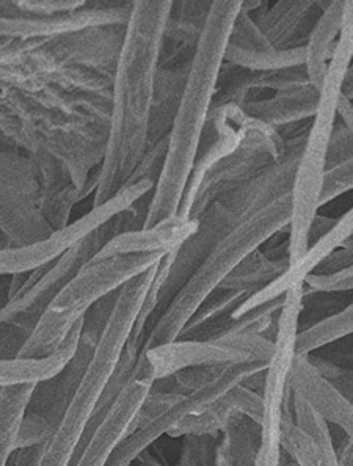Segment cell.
<instances>
[{"label": "cell", "instance_id": "obj_1", "mask_svg": "<svg viewBox=\"0 0 353 466\" xmlns=\"http://www.w3.org/2000/svg\"><path fill=\"white\" fill-rule=\"evenodd\" d=\"M173 2H134L116 60L107 140L93 208L120 194L149 149L154 80Z\"/></svg>", "mask_w": 353, "mask_h": 466}, {"label": "cell", "instance_id": "obj_2", "mask_svg": "<svg viewBox=\"0 0 353 466\" xmlns=\"http://www.w3.org/2000/svg\"><path fill=\"white\" fill-rule=\"evenodd\" d=\"M307 136L296 137L283 142L286 151L278 162H275L274 166L262 171L261 175L246 182L244 186L214 199L197 218L198 223L195 233L177 248L166 253L168 272L166 283L160 288L154 285L149 288L148 296L143 301L137 322L127 342L131 350L142 352L143 341L154 322L164 313V309L168 307L173 297L176 296L177 290L183 288L188 277L195 272V268L200 266L217 245L227 239L229 234H233L257 212L262 211L281 197L291 194L297 164Z\"/></svg>", "mask_w": 353, "mask_h": 466}, {"label": "cell", "instance_id": "obj_3", "mask_svg": "<svg viewBox=\"0 0 353 466\" xmlns=\"http://www.w3.org/2000/svg\"><path fill=\"white\" fill-rule=\"evenodd\" d=\"M242 0L212 2L205 30L195 51L184 95L168 134L166 162L154 186L143 228H151L177 216L200 154L207 118L216 97L225 49Z\"/></svg>", "mask_w": 353, "mask_h": 466}, {"label": "cell", "instance_id": "obj_4", "mask_svg": "<svg viewBox=\"0 0 353 466\" xmlns=\"http://www.w3.org/2000/svg\"><path fill=\"white\" fill-rule=\"evenodd\" d=\"M157 268L159 262L121 286L114 309L93 353L92 361L86 368V376L80 381L75 398L57 427L43 443L38 466L75 465L80 444L86 437V426L120 363L121 355L129 342Z\"/></svg>", "mask_w": 353, "mask_h": 466}, {"label": "cell", "instance_id": "obj_5", "mask_svg": "<svg viewBox=\"0 0 353 466\" xmlns=\"http://www.w3.org/2000/svg\"><path fill=\"white\" fill-rule=\"evenodd\" d=\"M353 58V2H346L344 24L338 36L337 49L328 62L324 84L320 88L319 106L316 110L291 190V223L289 233V259L291 266L307 255L308 231L314 216L319 212L322 182L327 173V153L333 126L337 123L338 103L341 96L342 80Z\"/></svg>", "mask_w": 353, "mask_h": 466}, {"label": "cell", "instance_id": "obj_6", "mask_svg": "<svg viewBox=\"0 0 353 466\" xmlns=\"http://www.w3.org/2000/svg\"><path fill=\"white\" fill-rule=\"evenodd\" d=\"M291 194L257 212L206 256L145 338L142 352L175 342L212 290L220 288L244 258L291 223Z\"/></svg>", "mask_w": 353, "mask_h": 466}, {"label": "cell", "instance_id": "obj_7", "mask_svg": "<svg viewBox=\"0 0 353 466\" xmlns=\"http://www.w3.org/2000/svg\"><path fill=\"white\" fill-rule=\"evenodd\" d=\"M149 197L145 195L127 211L121 212L108 222L84 236L68 250L63 251L51 268L34 285L21 290L19 294L5 301L0 307V360H13L19 357L30 336L34 335L36 325L46 311L52 299L69 279L96 258L97 253L118 234L142 229Z\"/></svg>", "mask_w": 353, "mask_h": 466}, {"label": "cell", "instance_id": "obj_8", "mask_svg": "<svg viewBox=\"0 0 353 466\" xmlns=\"http://www.w3.org/2000/svg\"><path fill=\"white\" fill-rule=\"evenodd\" d=\"M166 253H136L92 259L52 299L19 357L45 359L62 346L66 336L104 297L162 261Z\"/></svg>", "mask_w": 353, "mask_h": 466}, {"label": "cell", "instance_id": "obj_9", "mask_svg": "<svg viewBox=\"0 0 353 466\" xmlns=\"http://www.w3.org/2000/svg\"><path fill=\"white\" fill-rule=\"evenodd\" d=\"M116 297V292L104 297L103 300L97 301L86 314L79 344L73 359L69 360L57 376L35 385L17 433V450L32 444L45 443L51 437L75 398L80 381L86 376V368L92 361L93 353L114 309Z\"/></svg>", "mask_w": 353, "mask_h": 466}, {"label": "cell", "instance_id": "obj_10", "mask_svg": "<svg viewBox=\"0 0 353 466\" xmlns=\"http://www.w3.org/2000/svg\"><path fill=\"white\" fill-rule=\"evenodd\" d=\"M305 283L286 292L274 336V353L264 372L262 385L261 444L253 466H279L281 421L291 400V370L297 359L296 339L303 311Z\"/></svg>", "mask_w": 353, "mask_h": 466}, {"label": "cell", "instance_id": "obj_11", "mask_svg": "<svg viewBox=\"0 0 353 466\" xmlns=\"http://www.w3.org/2000/svg\"><path fill=\"white\" fill-rule=\"evenodd\" d=\"M240 134L239 147L206 171L192 192L184 194L177 216L197 220L214 199L244 186L283 157L285 143L272 127L250 120L244 114Z\"/></svg>", "mask_w": 353, "mask_h": 466}, {"label": "cell", "instance_id": "obj_12", "mask_svg": "<svg viewBox=\"0 0 353 466\" xmlns=\"http://www.w3.org/2000/svg\"><path fill=\"white\" fill-rule=\"evenodd\" d=\"M267 366L268 363L264 361H240V363L228 364L227 370H223L216 380H212L197 391L184 394L160 415L123 438L121 443L116 446V450L110 455L106 466L134 465V461H137L145 451H148L151 444L156 443L162 435H168L179 422L183 421L184 418L205 409L206 405L211 404L212 400L220 398L236 385H244L250 377L267 370Z\"/></svg>", "mask_w": 353, "mask_h": 466}, {"label": "cell", "instance_id": "obj_13", "mask_svg": "<svg viewBox=\"0 0 353 466\" xmlns=\"http://www.w3.org/2000/svg\"><path fill=\"white\" fill-rule=\"evenodd\" d=\"M134 2H86L75 12L43 16L24 12L15 2H0V40H47L82 30L126 25Z\"/></svg>", "mask_w": 353, "mask_h": 466}, {"label": "cell", "instance_id": "obj_14", "mask_svg": "<svg viewBox=\"0 0 353 466\" xmlns=\"http://www.w3.org/2000/svg\"><path fill=\"white\" fill-rule=\"evenodd\" d=\"M38 182L25 156L0 154V228L17 247L38 244L54 231L36 208Z\"/></svg>", "mask_w": 353, "mask_h": 466}, {"label": "cell", "instance_id": "obj_15", "mask_svg": "<svg viewBox=\"0 0 353 466\" xmlns=\"http://www.w3.org/2000/svg\"><path fill=\"white\" fill-rule=\"evenodd\" d=\"M279 443L297 466H338L328 422L294 390L281 421Z\"/></svg>", "mask_w": 353, "mask_h": 466}, {"label": "cell", "instance_id": "obj_16", "mask_svg": "<svg viewBox=\"0 0 353 466\" xmlns=\"http://www.w3.org/2000/svg\"><path fill=\"white\" fill-rule=\"evenodd\" d=\"M151 388L153 381L132 372L131 380L127 381L114 407L99 424L96 432L93 433L73 466H106L121 440L131 432L132 422L145 399L148 398Z\"/></svg>", "mask_w": 353, "mask_h": 466}, {"label": "cell", "instance_id": "obj_17", "mask_svg": "<svg viewBox=\"0 0 353 466\" xmlns=\"http://www.w3.org/2000/svg\"><path fill=\"white\" fill-rule=\"evenodd\" d=\"M330 2L281 0L275 5H264L250 16L268 43L277 51L300 49L307 46L316 24Z\"/></svg>", "mask_w": 353, "mask_h": 466}, {"label": "cell", "instance_id": "obj_18", "mask_svg": "<svg viewBox=\"0 0 353 466\" xmlns=\"http://www.w3.org/2000/svg\"><path fill=\"white\" fill-rule=\"evenodd\" d=\"M246 415L261 426L262 398L244 385H236L220 398L212 400L205 409L195 411L184 418L168 437L179 438L186 435H218L227 427L234 415Z\"/></svg>", "mask_w": 353, "mask_h": 466}, {"label": "cell", "instance_id": "obj_19", "mask_svg": "<svg viewBox=\"0 0 353 466\" xmlns=\"http://www.w3.org/2000/svg\"><path fill=\"white\" fill-rule=\"evenodd\" d=\"M211 6L212 2H173L162 38L159 65L194 60Z\"/></svg>", "mask_w": 353, "mask_h": 466}, {"label": "cell", "instance_id": "obj_20", "mask_svg": "<svg viewBox=\"0 0 353 466\" xmlns=\"http://www.w3.org/2000/svg\"><path fill=\"white\" fill-rule=\"evenodd\" d=\"M291 388L300 394L328 424L339 427L353 441V405L339 396L318 374L308 355H297L291 370Z\"/></svg>", "mask_w": 353, "mask_h": 466}, {"label": "cell", "instance_id": "obj_21", "mask_svg": "<svg viewBox=\"0 0 353 466\" xmlns=\"http://www.w3.org/2000/svg\"><path fill=\"white\" fill-rule=\"evenodd\" d=\"M197 223V220L175 216L151 228L126 231L110 240L103 250L97 253L96 259L136 253H170L195 233Z\"/></svg>", "mask_w": 353, "mask_h": 466}, {"label": "cell", "instance_id": "obj_22", "mask_svg": "<svg viewBox=\"0 0 353 466\" xmlns=\"http://www.w3.org/2000/svg\"><path fill=\"white\" fill-rule=\"evenodd\" d=\"M320 91L309 86L279 91L272 96L259 97L242 106L247 118L259 121L272 129H281L286 126L297 125L313 120L319 106Z\"/></svg>", "mask_w": 353, "mask_h": 466}, {"label": "cell", "instance_id": "obj_23", "mask_svg": "<svg viewBox=\"0 0 353 466\" xmlns=\"http://www.w3.org/2000/svg\"><path fill=\"white\" fill-rule=\"evenodd\" d=\"M82 322L76 325L62 346L55 352L45 359L0 360V391L5 388L21 387V385H36L41 381L49 380L68 364L73 359L77 344H79Z\"/></svg>", "mask_w": 353, "mask_h": 466}, {"label": "cell", "instance_id": "obj_24", "mask_svg": "<svg viewBox=\"0 0 353 466\" xmlns=\"http://www.w3.org/2000/svg\"><path fill=\"white\" fill-rule=\"evenodd\" d=\"M192 62L159 65L154 80L153 108L149 123V147L170 134L177 107L184 95Z\"/></svg>", "mask_w": 353, "mask_h": 466}, {"label": "cell", "instance_id": "obj_25", "mask_svg": "<svg viewBox=\"0 0 353 466\" xmlns=\"http://www.w3.org/2000/svg\"><path fill=\"white\" fill-rule=\"evenodd\" d=\"M344 10L346 2H330L305 46L308 80L316 90L322 88L328 62L337 49L338 36L344 24Z\"/></svg>", "mask_w": 353, "mask_h": 466}, {"label": "cell", "instance_id": "obj_26", "mask_svg": "<svg viewBox=\"0 0 353 466\" xmlns=\"http://www.w3.org/2000/svg\"><path fill=\"white\" fill-rule=\"evenodd\" d=\"M216 443V466H253L261 444V426L246 415H234Z\"/></svg>", "mask_w": 353, "mask_h": 466}, {"label": "cell", "instance_id": "obj_27", "mask_svg": "<svg viewBox=\"0 0 353 466\" xmlns=\"http://www.w3.org/2000/svg\"><path fill=\"white\" fill-rule=\"evenodd\" d=\"M291 268V259H270L262 253L261 248L251 251L250 255L242 259L239 266L229 273L228 279L223 281L220 288L225 289L257 292L264 286L274 283L275 279L283 277Z\"/></svg>", "mask_w": 353, "mask_h": 466}, {"label": "cell", "instance_id": "obj_28", "mask_svg": "<svg viewBox=\"0 0 353 466\" xmlns=\"http://www.w3.org/2000/svg\"><path fill=\"white\" fill-rule=\"evenodd\" d=\"M34 387L21 385L0 391V466L8 465L17 451V433Z\"/></svg>", "mask_w": 353, "mask_h": 466}, {"label": "cell", "instance_id": "obj_29", "mask_svg": "<svg viewBox=\"0 0 353 466\" xmlns=\"http://www.w3.org/2000/svg\"><path fill=\"white\" fill-rule=\"evenodd\" d=\"M307 52L305 47L289 51H248L237 46L229 45L225 49L223 62L234 65L247 71H279V69L305 66Z\"/></svg>", "mask_w": 353, "mask_h": 466}, {"label": "cell", "instance_id": "obj_30", "mask_svg": "<svg viewBox=\"0 0 353 466\" xmlns=\"http://www.w3.org/2000/svg\"><path fill=\"white\" fill-rule=\"evenodd\" d=\"M353 335V303L330 318L322 319L307 330L298 331L296 339L297 355H311L314 350Z\"/></svg>", "mask_w": 353, "mask_h": 466}, {"label": "cell", "instance_id": "obj_31", "mask_svg": "<svg viewBox=\"0 0 353 466\" xmlns=\"http://www.w3.org/2000/svg\"><path fill=\"white\" fill-rule=\"evenodd\" d=\"M248 296H251L250 292H244V290L217 288L216 290H212L209 296L206 297V300L197 309L194 318L190 319V322L184 329L181 336L200 329L201 325L231 318V314L236 311V308L239 307L240 303L246 300Z\"/></svg>", "mask_w": 353, "mask_h": 466}, {"label": "cell", "instance_id": "obj_32", "mask_svg": "<svg viewBox=\"0 0 353 466\" xmlns=\"http://www.w3.org/2000/svg\"><path fill=\"white\" fill-rule=\"evenodd\" d=\"M309 363L318 370L322 379L330 385L335 391L353 405V368H346L333 363L330 360L320 359L316 355H308Z\"/></svg>", "mask_w": 353, "mask_h": 466}, {"label": "cell", "instance_id": "obj_33", "mask_svg": "<svg viewBox=\"0 0 353 466\" xmlns=\"http://www.w3.org/2000/svg\"><path fill=\"white\" fill-rule=\"evenodd\" d=\"M217 435H186L176 466H216Z\"/></svg>", "mask_w": 353, "mask_h": 466}, {"label": "cell", "instance_id": "obj_34", "mask_svg": "<svg viewBox=\"0 0 353 466\" xmlns=\"http://www.w3.org/2000/svg\"><path fill=\"white\" fill-rule=\"evenodd\" d=\"M348 190H353V157L325 173L319 208L328 205L339 195L348 194Z\"/></svg>", "mask_w": 353, "mask_h": 466}, {"label": "cell", "instance_id": "obj_35", "mask_svg": "<svg viewBox=\"0 0 353 466\" xmlns=\"http://www.w3.org/2000/svg\"><path fill=\"white\" fill-rule=\"evenodd\" d=\"M166 147H168V137L156 143L153 147H149L146 154L143 156L142 162L138 164L137 170L134 171L131 181L127 186L142 181L153 182L156 186V182L159 181L162 168H164V162H166Z\"/></svg>", "mask_w": 353, "mask_h": 466}, {"label": "cell", "instance_id": "obj_36", "mask_svg": "<svg viewBox=\"0 0 353 466\" xmlns=\"http://www.w3.org/2000/svg\"><path fill=\"white\" fill-rule=\"evenodd\" d=\"M353 157V134L348 131L346 125L339 118L333 126L330 143H328V153H327V171L341 166L344 162Z\"/></svg>", "mask_w": 353, "mask_h": 466}, {"label": "cell", "instance_id": "obj_37", "mask_svg": "<svg viewBox=\"0 0 353 466\" xmlns=\"http://www.w3.org/2000/svg\"><path fill=\"white\" fill-rule=\"evenodd\" d=\"M305 286L311 288L318 292H346L353 290V266L352 268L341 270V272L331 273V275H316L309 273L305 279Z\"/></svg>", "mask_w": 353, "mask_h": 466}, {"label": "cell", "instance_id": "obj_38", "mask_svg": "<svg viewBox=\"0 0 353 466\" xmlns=\"http://www.w3.org/2000/svg\"><path fill=\"white\" fill-rule=\"evenodd\" d=\"M353 266V245L350 247H342L333 251L331 255L327 256L324 261L319 262V266L314 268L316 275H331V273L341 272Z\"/></svg>", "mask_w": 353, "mask_h": 466}, {"label": "cell", "instance_id": "obj_39", "mask_svg": "<svg viewBox=\"0 0 353 466\" xmlns=\"http://www.w3.org/2000/svg\"><path fill=\"white\" fill-rule=\"evenodd\" d=\"M338 218L333 217L320 216L319 212L314 216L309 231H308V245L309 248L324 239L327 234L330 233L331 228L337 225ZM308 248V250H309Z\"/></svg>", "mask_w": 353, "mask_h": 466}, {"label": "cell", "instance_id": "obj_40", "mask_svg": "<svg viewBox=\"0 0 353 466\" xmlns=\"http://www.w3.org/2000/svg\"><path fill=\"white\" fill-rule=\"evenodd\" d=\"M41 451H43V443L32 444V446H25V448L17 450L15 452L13 466H38Z\"/></svg>", "mask_w": 353, "mask_h": 466}, {"label": "cell", "instance_id": "obj_41", "mask_svg": "<svg viewBox=\"0 0 353 466\" xmlns=\"http://www.w3.org/2000/svg\"><path fill=\"white\" fill-rule=\"evenodd\" d=\"M337 450L338 466H353V441L348 435H344Z\"/></svg>", "mask_w": 353, "mask_h": 466}, {"label": "cell", "instance_id": "obj_42", "mask_svg": "<svg viewBox=\"0 0 353 466\" xmlns=\"http://www.w3.org/2000/svg\"><path fill=\"white\" fill-rule=\"evenodd\" d=\"M337 115L338 118L353 134V101H348V97L342 96V93L339 96V103H338Z\"/></svg>", "mask_w": 353, "mask_h": 466}, {"label": "cell", "instance_id": "obj_43", "mask_svg": "<svg viewBox=\"0 0 353 466\" xmlns=\"http://www.w3.org/2000/svg\"><path fill=\"white\" fill-rule=\"evenodd\" d=\"M342 96L348 97V101H353V63L348 65L344 80H342Z\"/></svg>", "mask_w": 353, "mask_h": 466}, {"label": "cell", "instance_id": "obj_44", "mask_svg": "<svg viewBox=\"0 0 353 466\" xmlns=\"http://www.w3.org/2000/svg\"><path fill=\"white\" fill-rule=\"evenodd\" d=\"M0 279H2V277H0Z\"/></svg>", "mask_w": 353, "mask_h": 466}]
</instances>
